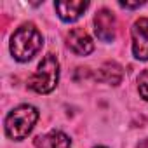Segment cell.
<instances>
[{
    "instance_id": "obj_1",
    "label": "cell",
    "mask_w": 148,
    "mask_h": 148,
    "mask_svg": "<svg viewBox=\"0 0 148 148\" xmlns=\"http://www.w3.org/2000/svg\"><path fill=\"white\" fill-rule=\"evenodd\" d=\"M44 45V37L38 32V28L32 23H25L11 37V54L14 59L25 63L30 61Z\"/></svg>"
},
{
    "instance_id": "obj_2",
    "label": "cell",
    "mask_w": 148,
    "mask_h": 148,
    "mask_svg": "<svg viewBox=\"0 0 148 148\" xmlns=\"http://www.w3.org/2000/svg\"><path fill=\"white\" fill-rule=\"evenodd\" d=\"M37 120H38V110L35 106L19 105L14 110H11L4 120L5 134L14 141H21L33 131Z\"/></svg>"
},
{
    "instance_id": "obj_3",
    "label": "cell",
    "mask_w": 148,
    "mask_h": 148,
    "mask_svg": "<svg viewBox=\"0 0 148 148\" xmlns=\"http://www.w3.org/2000/svg\"><path fill=\"white\" fill-rule=\"evenodd\" d=\"M59 80V63L54 54H45L38 63L35 73L28 80V87L38 94H49L56 89Z\"/></svg>"
},
{
    "instance_id": "obj_4",
    "label": "cell",
    "mask_w": 148,
    "mask_h": 148,
    "mask_svg": "<svg viewBox=\"0 0 148 148\" xmlns=\"http://www.w3.org/2000/svg\"><path fill=\"white\" fill-rule=\"evenodd\" d=\"M132 54L139 61H148V18H139L131 28Z\"/></svg>"
},
{
    "instance_id": "obj_5",
    "label": "cell",
    "mask_w": 148,
    "mask_h": 148,
    "mask_svg": "<svg viewBox=\"0 0 148 148\" xmlns=\"http://www.w3.org/2000/svg\"><path fill=\"white\" fill-rule=\"evenodd\" d=\"M94 33L101 42H112L117 35V19L110 9H99L94 14Z\"/></svg>"
},
{
    "instance_id": "obj_6",
    "label": "cell",
    "mask_w": 148,
    "mask_h": 148,
    "mask_svg": "<svg viewBox=\"0 0 148 148\" xmlns=\"http://www.w3.org/2000/svg\"><path fill=\"white\" fill-rule=\"evenodd\" d=\"M66 45L79 56H87L94 51V42L84 28H71L66 35Z\"/></svg>"
},
{
    "instance_id": "obj_7",
    "label": "cell",
    "mask_w": 148,
    "mask_h": 148,
    "mask_svg": "<svg viewBox=\"0 0 148 148\" xmlns=\"http://www.w3.org/2000/svg\"><path fill=\"white\" fill-rule=\"evenodd\" d=\"M89 7L87 0H70V2H56L54 9L58 12V16L64 21V23H73L77 21Z\"/></svg>"
},
{
    "instance_id": "obj_8",
    "label": "cell",
    "mask_w": 148,
    "mask_h": 148,
    "mask_svg": "<svg viewBox=\"0 0 148 148\" xmlns=\"http://www.w3.org/2000/svg\"><path fill=\"white\" fill-rule=\"evenodd\" d=\"M37 148H71V139L61 131H51L33 139Z\"/></svg>"
},
{
    "instance_id": "obj_9",
    "label": "cell",
    "mask_w": 148,
    "mask_h": 148,
    "mask_svg": "<svg viewBox=\"0 0 148 148\" xmlns=\"http://www.w3.org/2000/svg\"><path fill=\"white\" fill-rule=\"evenodd\" d=\"M96 77H98V80H101V82H108V84H112V86H119V84L122 82L124 71H122V66H120L119 63L108 61V63H105V64L99 68V71H98Z\"/></svg>"
},
{
    "instance_id": "obj_10",
    "label": "cell",
    "mask_w": 148,
    "mask_h": 148,
    "mask_svg": "<svg viewBox=\"0 0 148 148\" xmlns=\"http://www.w3.org/2000/svg\"><path fill=\"white\" fill-rule=\"evenodd\" d=\"M138 92L143 99L148 101V70H145L138 77Z\"/></svg>"
},
{
    "instance_id": "obj_11",
    "label": "cell",
    "mask_w": 148,
    "mask_h": 148,
    "mask_svg": "<svg viewBox=\"0 0 148 148\" xmlns=\"http://www.w3.org/2000/svg\"><path fill=\"white\" fill-rule=\"evenodd\" d=\"M143 4L145 2H132V4H129V2H119V5L124 7V9H139Z\"/></svg>"
},
{
    "instance_id": "obj_12",
    "label": "cell",
    "mask_w": 148,
    "mask_h": 148,
    "mask_svg": "<svg viewBox=\"0 0 148 148\" xmlns=\"http://www.w3.org/2000/svg\"><path fill=\"white\" fill-rule=\"evenodd\" d=\"M136 148H148V138L141 139V141L138 143V146H136Z\"/></svg>"
},
{
    "instance_id": "obj_13",
    "label": "cell",
    "mask_w": 148,
    "mask_h": 148,
    "mask_svg": "<svg viewBox=\"0 0 148 148\" xmlns=\"http://www.w3.org/2000/svg\"><path fill=\"white\" fill-rule=\"evenodd\" d=\"M96 148H106V146H96Z\"/></svg>"
}]
</instances>
